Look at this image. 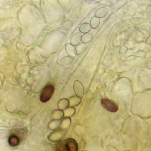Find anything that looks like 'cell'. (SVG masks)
I'll list each match as a JSON object with an SVG mask.
<instances>
[{"instance_id": "obj_1", "label": "cell", "mask_w": 151, "mask_h": 151, "mask_svg": "<svg viewBox=\"0 0 151 151\" xmlns=\"http://www.w3.org/2000/svg\"><path fill=\"white\" fill-rule=\"evenodd\" d=\"M78 144L72 138H69L65 140L59 145V149L66 151H78Z\"/></svg>"}, {"instance_id": "obj_2", "label": "cell", "mask_w": 151, "mask_h": 151, "mask_svg": "<svg viewBox=\"0 0 151 151\" xmlns=\"http://www.w3.org/2000/svg\"><path fill=\"white\" fill-rule=\"evenodd\" d=\"M55 91V87L52 84H48L42 90L40 96V100L42 103H46L52 98Z\"/></svg>"}, {"instance_id": "obj_3", "label": "cell", "mask_w": 151, "mask_h": 151, "mask_svg": "<svg viewBox=\"0 0 151 151\" xmlns=\"http://www.w3.org/2000/svg\"><path fill=\"white\" fill-rule=\"evenodd\" d=\"M101 104L104 109L109 112L115 113L118 111V106L112 100L107 99H104L101 101Z\"/></svg>"}, {"instance_id": "obj_4", "label": "cell", "mask_w": 151, "mask_h": 151, "mask_svg": "<svg viewBox=\"0 0 151 151\" xmlns=\"http://www.w3.org/2000/svg\"><path fill=\"white\" fill-rule=\"evenodd\" d=\"M20 140L19 137L15 135H12L8 139V143L11 146L16 147L19 145Z\"/></svg>"}]
</instances>
